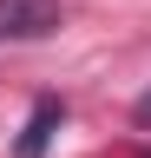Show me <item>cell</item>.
I'll list each match as a JSON object with an SVG mask.
<instances>
[{
  "label": "cell",
  "mask_w": 151,
  "mask_h": 158,
  "mask_svg": "<svg viewBox=\"0 0 151 158\" xmlns=\"http://www.w3.org/2000/svg\"><path fill=\"white\" fill-rule=\"evenodd\" d=\"M59 27V0H0V40H46Z\"/></svg>",
  "instance_id": "obj_1"
},
{
  "label": "cell",
  "mask_w": 151,
  "mask_h": 158,
  "mask_svg": "<svg viewBox=\"0 0 151 158\" xmlns=\"http://www.w3.org/2000/svg\"><path fill=\"white\" fill-rule=\"evenodd\" d=\"M59 99H40L33 106V118H26V132H20V158H46V138H53V125H59Z\"/></svg>",
  "instance_id": "obj_2"
},
{
  "label": "cell",
  "mask_w": 151,
  "mask_h": 158,
  "mask_svg": "<svg viewBox=\"0 0 151 158\" xmlns=\"http://www.w3.org/2000/svg\"><path fill=\"white\" fill-rule=\"evenodd\" d=\"M138 125H151V86H145V99H138Z\"/></svg>",
  "instance_id": "obj_3"
}]
</instances>
